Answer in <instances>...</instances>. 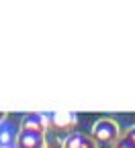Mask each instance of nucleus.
<instances>
[{"label": "nucleus", "instance_id": "f257e3e1", "mask_svg": "<svg viewBox=\"0 0 135 148\" xmlns=\"http://www.w3.org/2000/svg\"><path fill=\"white\" fill-rule=\"evenodd\" d=\"M49 127L47 115L43 113H27L21 121L16 134V148H45V132Z\"/></svg>", "mask_w": 135, "mask_h": 148}, {"label": "nucleus", "instance_id": "20e7f679", "mask_svg": "<svg viewBox=\"0 0 135 148\" xmlns=\"http://www.w3.org/2000/svg\"><path fill=\"white\" fill-rule=\"evenodd\" d=\"M62 148H98V144H96L94 138L88 136V134L74 132V134H70V136L64 138Z\"/></svg>", "mask_w": 135, "mask_h": 148}, {"label": "nucleus", "instance_id": "423d86ee", "mask_svg": "<svg viewBox=\"0 0 135 148\" xmlns=\"http://www.w3.org/2000/svg\"><path fill=\"white\" fill-rule=\"evenodd\" d=\"M6 119V111H0V121H4Z\"/></svg>", "mask_w": 135, "mask_h": 148}, {"label": "nucleus", "instance_id": "39448f33", "mask_svg": "<svg viewBox=\"0 0 135 148\" xmlns=\"http://www.w3.org/2000/svg\"><path fill=\"white\" fill-rule=\"evenodd\" d=\"M115 148H135V125H129L125 132L119 136Z\"/></svg>", "mask_w": 135, "mask_h": 148}, {"label": "nucleus", "instance_id": "0eeeda50", "mask_svg": "<svg viewBox=\"0 0 135 148\" xmlns=\"http://www.w3.org/2000/svg\"><path fill=\"white\" fill-rule=\"evenodd\" d=\"M0 148H12V146H6V144H2V146H0Z\"/></svg>", "mask_w": 135, "mask_h": 148}, {"label": "nucleus", "instance_id": "7ed1b4c3", "mask_svg": "<svg viewBox=\"0 0 135 148\" xmlns=\"http://www.w3.org/2000/svg\"><path fill=\"white\" fill-rule=\"evenodd\" d=\"M49 125L60 130V132H68V130H72L76 123H78V115L72 113V111H55V113H51L47 117Z\"/></svg>", "mask_w": 135, "mask_h": 148}, {"label": "nucleus", "instance_id": "f03ea898", "mask_svg": "<svg viewBox=\"0 0 135 148\" xmlns=\"http://www.w3.org/2000/svg\"><path fill=\"white\" fill-rule=\"evenodd\" d=\"M90 136L94 138L96 144H117V140L121 136V130H119V123L115 119L100 117V119H96L92 123Z\"/></svg>", "mask_w": 135, "mask_h": 148}]
</instances>
